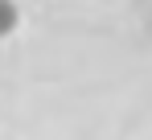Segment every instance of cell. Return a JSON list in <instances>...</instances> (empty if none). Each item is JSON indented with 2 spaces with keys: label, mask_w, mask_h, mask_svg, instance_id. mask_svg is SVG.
Here are the masks:
<instances>
[{
  "label": "cell",
  "mask_w": 152,
  "mask_h": 140,
  "mask_svg": "<svg viewBox=\"0 0 152 140\" xmlns=\"http://www.w3.org/2000/svg\"><path fill=\"white\" fill-rule=\"evenodd\" d=\"M17 21H21L17 4H12V0H0V37H8V33L17 29Z\"/></svg>",
  "instance_id": "1"
}]
</instances>
